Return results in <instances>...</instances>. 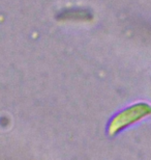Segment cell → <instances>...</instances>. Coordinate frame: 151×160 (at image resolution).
Segmentation results:
<instances>
[{
  "mask_svg": "<svg viewBox=\"0 0 151 160\" xmlns=\"http://www.w3.org/2000/svg\"><path fill=\"white\" fill-rule=\"evenodd\" d=\"M151 114V106L146 103H138L133 106L128 107L127 109L121 111L119 114L112 120L109 132L110 134H115L119 132L123 128L130 126V125L139 122L144 118Z\"/></svg>",
  "mask_w": 151,
  "mask_h": 160,
  "instance_id": "6da1fadb",
  "label": "cell"
}]
</instances>
